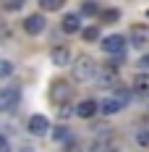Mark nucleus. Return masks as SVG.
I'll list each match as a JSON object with an SVG mask.
<instances>
[{
	"instance_id": "obj_1",
	"label": "nucleus",
	"mask_w": 149,
	"mask_h": 152,
	"mask_svg": "<svg viewBox=\"0 0 149 152\" xmlns=\"http://www.w3.org/2000/svg\"><path fill=\"white\" fill-rule=\"evenodd\" d=\"M97 63L92 61V58H86V55H81V58H76L73 63V76H76V81H94L97 79Z\"/></svg>"
},
{
	"instance_id": "obj_2",
	"label": "nucleus",
	"mask_w": 149,
	"mask_h": 152,
	"mask_svg": "<svg viewBox=\"0 0 149 152\" xmlns=\"http://www.w3.org/2000/svg\"><path fill=\"white\" fill-rule=\"evenodd\" d=\"M71 97H73V87H71V81H65V79H55V81L50 84V102H55V105H65V102H71Z\"/></svg>"
},
{
	"instance_id": "obj_3",
	"label": "nucleus",
	"mask_w": 149,
	"mask_h": 152,
	"mask_svg": "<svg viewBox=\"0 0 149 152\" xmlns=\"http://www.w3.org/2000/svg\"><path fill=\"white\" fill-rule=\"evenodd\" d=\"M126 105H128V92H126V89H118L115 94L105 97L102 102H100V110H102L105 115H113V113H120Z\"/></svg>"
},
{
	"instance_id": "obj_4",
	"label": "nucleus",
	"mask_w": 149,
	"mask_h": 152,
	"mask_svg": "<svg viewBox=\"0 0 149 152\" xmlns=\"http://www.w3.org/2000/svg\"><path fill=\"white\" fill-rule=\"evenodd\" d=\"M100 45H102V50L107 53V55L120 58V55L126 53V37H120V34H110V37H105Z\"/></svg>"
},
{
	"instance_id": "obj_5",
	"label": "nucleus",
	"mask_w": 149,
	"mask_h": 152,
	"mask_svg": "<svg viewBox=\"0 0 149 152\" xmlns=\"http://www.w3.org/2000/svg\"><path fill=\"white\" fill-rule=\"evenodd\" d=\"M45 16L42 13H29L26 18H24V31L26 34H31V37H37V34H42L45 31Z\"/></svg>"
},
{
	"instance_id": "obj_6",
	"label": "nucleus",
	"mask_w": 149,
	"mask_h": 152,
	"mask_svg": "<svg viewBox=\"0 0 149 152\" xmlns=\"http://www.w3.org/2000/svg\"><path fill=\"white\" fill-rule=\"evenodd\" d=\"M26 129H29V134H34V137H47L50 134V121H47L45 115H31L29 121H26Z\"/></svg>"
},
{
	"instance_id": "obj_7",
	"label": "nucleus",
	"mask_w": 149,
	"mask_h": 152,
	"mask_svg": "<svg viewBox=\"0 0 149 152\" xmlns=\"http://www.w3.org/2000/svg\"><path fill=\"white\" fill-rule=\"evenodd\" d=\"M18 100H21V89H18V87H5V89H0V110L16 107Z\"/></svg>"
},
{
	"instance_id": "obj_8",
	"label": "nucleus",
	"mask_w": 149,
	"mask_h": 152,
	"mask_svg": "<svg viewBox=\"0 0 149 152\" xmlns=\"http://www.w3.org/2000/svg\"><path fill=\"white\" fill-rule=\"evenodd\" d=\"M50 61L55 66H71L73 55H71V47H63V45H55L50 50Z\"/></svg>"
},
{
	"instance_id": "obj_9",
	"label": "nucleus",
	"mask_w": 149,
	"mask_h": 152,
	"mask_svg": "<svg viewBox=\"0 0 149 152\" xmlns=\"http://www.w3.org/2000/svg\"><path fill=\"white\" fill-rule=\"evenodd\" d=\"M128 37H131L134 47H144L149 42V26H147V24H136V26H131Z\"/></svg>"
},
{
	"instance_id": "obj_10",
	"label": "nucleus",
	"mask_w": 149,
	"mask_h": 152,
	"mask_svg": "<svg viewBox=\"0 0 149 152\" xmlns=\"http://www.w3.org/2000/svg\"><path fill=\"white\" fill-rule=\"evenodd\" d=\"M97 110H100V102H97V100H81V102L76 105V115L84 118V121H89Z\"/></svg>"
},
{
	"instance_id": "obj_11",
	"label": "nucleus",
	"mask_w": 149,
	"mask_h": 152,
	"mask_svg": "<svg viewBox=\"0 0 149 152\" xmlns=\"http://www.w3.org/2000/svg\"><path fill=\"white\" fill-rule=\"evenodd\" d=\"M60 29L65 31V34H78V31H81V18H78L76 13L63 16V21H60Z\"/></svg>"
},
{
	"instance_id": "obj_12",
	"label": "nucleus",
	"mask_w": 149,
	"mask_h": 152,
	"mask_svg": "<svg viewBox=\"0 0 149 152\" xmlns=\"http://www.w3.org/2000/svg\"><path fill=\"white\" fill-rule=\"evenodd\" d=\"M100 87H113V84H118V74L113 71V66L110 68H102V71H97V79H94Z\"/></svg>"
},
{
	"instance_id": "obj_13",
	"label": "nucleus",
	"mask_w": 149,
	"mask_h": 152,
	"mask_svg": "<svg viewBox=\"0 0 149 152\" xmlns=\"http://www.w3.org/2000/svg\"><path fill=\"white\" fill-rule=\"evenodd\" d=\"M131 89H134L136 94H149V74H136Z\"/></svg>"
},
{
	"instance_id": "obj_14",
	"label": "nucleus",
	"mask_w": 149,
	"mask_h": 152,
	"mask_svg": "<svg viewBox=\"0 0 149 152\" xmlns=\"http://www.w3.org/2000/svg\"><path fill=\"white\" fill-rule=\"evenodd\" d=\"M78 34H81L84 42H94V39H100V29H97V26H86V29H81Z\"/></svg>"
},
{
	"instance_id": "obj_15",
	"label": "nucleus",
	"mask_w": 149,
	"mask_h": 152,
	"mask_svg": "<svg viewBox=\"0 0 149 152\" xmlns=\"http://www.w3.org/2000/svg\"><path fill=\"white\" fill-rule=\"evenodd\" d=\"M100 18H102L105 24H113V21H118V18H120V11H118V8H107V11H100Z\"/></svg>"
},
{
	"instance_id": "obj_16",
	"label": "nucleus",
	"mask_w": 149,
	"mask_h": 152,
	"mask_svg": "<svg viewBox=\"0 0 149 152\" xmlns=\"http://www.w3.org/2000/svg\"><path fill=\"white\" fill-rule=\"evenodd\" d=\"M39 5H42V11H60L63 5H65V0H39Z\"/></svg>"
},
{
	"instance_id": "obj_17",
	"label": "nucleus",
	"mask_w": 149,
	"mask_h": 152,
	"mask_svg": "<svg viewBox=\"0 0 149 152\" xmlns=\"http://www.w3.org/2000/svg\"><path fill=\"white\" fill-rule=\"evenodd\" d=\"M13 61H8V58H0V79H8V76L13 74Z\"/></svg>"
},
{
	"instance_id": "obj_18",
	"label": "nucleus",
	"mask_w": 149,
	"mask_h": 152,
	"mask_svg": "<svg viewBox=\"0 0 149 152\" xmlns=\"http://www.w3.org/2000/svg\"><path fill=\"white\" fill-rule=\"evenodd\" d=\"M5 8L8 11H21L24 8V0H5Z\"/></svg>"
},
{
	"instance_id": "obj_19",
	"label": "nucleus",
	"mask_w": 149,
	"mask_h": 152,
	"mask_svg": "<svg viewBox=\"0 0 149 152\" xmlns=\"http://www.w3.org/2000/svg\"><path fill=\"white\" fill-rule=\"evenodd\" d=\"M84 13H100V8H97V3H84Z\"/></svg>"
},
{
	"instance_id": "obj_20",
	"label": "nucleus",
	"mask_w": 149,
	"mask_h": 152,
	"mask_svg": "<svg viewBox=\"0 0 149 152\" xmlns=\"http://www.w3.org/2000/svg\"><path fill=\"white\" fill-rule=\"evenodd\" d=\"M11 150V144H8V139L3 137V134H0V152H8Z\"/></svg>"
},
{
	"instance_id": "obj_21",
	"label": "nucleus",
	"mask_w": 149,
	"mask_h": 152,
	"mask_svg": "<svg viewBox=\"0 0 149 152\" xmlns=\"http://www.w3.org/2000/svg\"><path fill=\"white\" fill-rule=\"evenodd\" d=\"M55 139H68V131L65 129H55Z\"/></svg>"
},
{
	"instance_id": "obj_22",
	"label": "nucleus",
	"mask_w": 149,
	"mask_h": 152,
	"mask_svg": "<svg viewBox=\"0 0 149 152\" xmlns=\"http://www.w3.org/2000/svg\"><path fill=\"white\" fill-rule=\"evenodd\" d=\"M139 66H141L144 71H149V53H147V55H144V58H141V61H139Z\"/></svg>"
},
{
	"instance_id": "obj_23",
	"label": "nucleus",
	"mask_w": 149,
	"mask_h": 152,
	"mask_svg": "<svg viewBox=\"0 0 149 152\" xmlns=\"http://www.w3.org/2000/svg\"><path fill=\"white\" fill-rule=\"evenodd\" d=\"M139 142H141V144H149V134H141V137H139Z\"/></svg>"
}]
</instances>
